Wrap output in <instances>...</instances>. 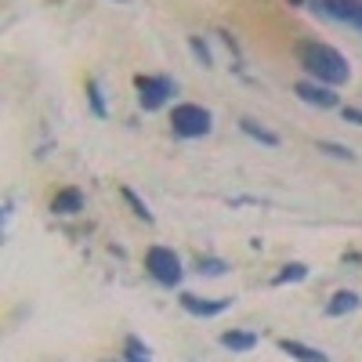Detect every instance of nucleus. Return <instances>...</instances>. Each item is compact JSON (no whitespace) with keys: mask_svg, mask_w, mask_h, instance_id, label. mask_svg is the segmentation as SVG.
<instances>
[{"mask_svg":"<svg viewBox=\"0 0 362 362\" xmlns=\"http://www.w3.org/2000/svg\"><path fill=\"white\" fill-rule=\"evenodd\" d=\"M293 58L297 66L305 69L308 80L315 83H326V87H344L351 80V66L348 58L326 40H297L293 44Z\"/></svg>","mask_w":362,"mask_h":362,"instance_id":"nucleus-1","label":"nucleus"},{"mask_svg":"<svg viewBox=\"0 0 362 362\" xmlns=\"http://www.w3.org/2000/svg\"><path fill=\"white\" fill-rule=\"evenodd\" d=\"M170 131L177 138H206L210 131H214V112H210L206 105L199 102H177L170 109Z\"/></svg>","mask_w":362,"mask_h":362,"instance_id":"nucleus-2","label":"nucleus"},{"mask_svg":"<svg viewBox=\"0 0 362 362\" xmlns=\"http://www.w3.org/2000/svg\"><path fill=\"white\" fill-rule=\"evenodd\" d=\"M145 272H148V279L167 286V290H177L181 279H185V264H181V257L170 247H148L145 250Z\"/></svg>","mask_w":362,"mask_h":362,"instance_id":"nucleus-3","label":"nucleus"},{"mask_svg":"<svg viewBox=\"0 0 362 362\" xmlns=\"http://www.w3.org/2000/svg\"><path fill=\"white\" fill-rule=\"evenodd\" d=\"M134 90H138V105L145 112H160L174 95H177V83L170 76H153V73H141L134 76Z\"/></svg>","mask_w":362,"mask_h":362,"instance_id":"nucleus-4","label":"nucleus"},{"mask_svg":"<svg viewBox=\"0 0 362 362\" xmlns=\"http://www.w3.org/2000/svg\"><path fill=\"white\" fill-rule=\"evenodd\" d=\"M308 11H315L329 22L351 25L362 33V0H308Z\"/></svg>","mask_w":362,"mask_h":362,"instance_id":"nucleus-5","label":"nucleus"},{"mask_svg":"<svg viewBox=\"0 0 362 362\" xmlns=\"http://www.w3.org/2000/svg\"><path fill=\"white\" fill-rule=\"evenodd\" d=\"M177 305L185 308L189 315H196V319H218V315H225L232 308V297H199L192 290H181Z\"/></svg>","mask_w":362,"mask_h":362,"instance_id":"nucleus-6","label":"nucleus"},{"mask_svg":"<svg viewBox=\"0 0 362 362\" xmlns=\"http://www.w3.org/2000/svg\"><path fill=\"white\" fill-rule=\"evenodd\" d=\"M293 95L305 102V105H312V109H341V95H337V87H326V83H315V80H297L293 83Z\"/></svg>","mask_w":362,"mask_h":362,"instance_id":"nucleus-7","label":"nucleus"},{"mask_svg":"<svg viewBox=\"0 0 362 362\" xmlns=\"http://www.w3.org/2000/svg\"><path fill=\"white\" fill-rule=\"evenodd\" d=\"M87 210V196L76 189V185H66V189H58L51 196V214L54 218H76Z\"/></svg>","mask_w":362,"mask_h":362,"instance_id":"nucleus-8","label":"nucleus"},{"mask_svg":"<svg viewBox=\"0 0 362 362\" xmlns=\"http://www.w3.org/2000/svg\"><path fill=\"white\" fill-rule=\"evenodd\" d=\"M218 341H221V348H225V351H232V355H250V351L261 344V337L254 334V329H239V326L225 329V334H221Z\"/></svg>","mask_w":362,"mask_h":362,"instance_id":"nucleus-9","label":"nucleus"},{"mask_svg":"<svg viewBox=\"0 0 362 362\" xmlns=\"http://www.w3.org/2000/svg\"><path fill=\"white\" fill-rule=\"evenodd\" d=\"M358 308H362V297H358L355 290H337L334 297L326 300L322 312H326L329 319H344V315H351V312H358Z\"/></svg>","mask_w":362,"mask_h":362,"instance_id":"nucleus-10","label":"nucleus"},{"mask_svg":"<svg viewBox=\"0 0 362 362\" xmlns=\"http://www.w3.org/2000/svg\"><path fill=\"white\" fill-rule=\"evenodd\" d=\"M279 351L290 355L293 362H329V355H326L322 348H312V344L293 341V337H283V341H279Z\"/></svg>","mask_w":362,"mask_h":362,"instance_id":"nucleus-11","label":"nucleus"},{"mask_svg":"<svg viewBox=\"0 0 362 362\" xmlns=\"http://www.w3.org/2000/svg\"><path fill=\"white\" fill-rule=\"evenodd\" d=\"M239 131H243L250 141H257V145H264V148H279L283 145V138L272 131V127H264V124H257L254 116H243L239 119Z\"/></svg>","mask_w":362,"mask_h":362,"instance_id":"nucleus-12","label":"nucleus"},{"mask_svg":"<svg viewBox=\"0 0 362 362\" xmlns=\"http://www.w3.org/2000/svg\"><path fill=\"white\" fill-rule=\"evenodd\" d=\"M312 276V268L305 261H286L279 272H276V279H272V286H293V283H305Z\"/></svg>","mask_w":362,"mask_h":362,"instance_id":"nucleus-13","label":"nucleus"},{"mask_svg":"<svg viewBox=\"0 0 362 362\" xmlns=\"http://www.w3.org/2000/svg\"><path fill=\"white\" fill-rule=\"evenodd\" d=\"M119 196H124V203L131 206V214H134L138 221H145V225H156V214L148 210V203H145V199H141L134 189H127V185H124V189H119Z\"/></svg>","mask_w":362,"mask_h":362,"instance_id":"nucleus-14","label":"nucleus"},{"mask_svg":"<svg viewBox=\"0 0 362 362\" xmlns=\"http://www.w3.org/2000/svg\"><path fill=\"white\" fill-rule=\"evenodd\" d=\"M315 148H319L322 156H329V160H341V163H355V160H358L351 145H341V141H329V138H319V141H315Z\"/></svg>","mask_w":362,"mask_h":362,"instance_id":"nucleus-15","label":"nucleus"},{"mask_svg":"<svg viewBox=\"0 0 362 362\" xmlns=\"http://www.w3.org/2000/svg\"><path fill=\"white\" fill-rule=\"evenodd\" d=\"M119 355H124V362H153V348H148L141 337H124V351H119Z\"/></svg>","mask_w":362,"mask_h":362,"instance_id":"nucleus-16","label":"nucleus"},{"mask_svg":"<svg viewBox=\"0 0 362 362\" xmlns=\"http://www.w3.org/2000/svg\"><path fill=\"white\" fill-rule=\"evenodd\" d=\"M196 276L221 279V276H228V261L225 257H196Z\"/></svg>","mask_w":362,"mask_h":362,"instance_id":"nucleus-17","label":"nucleus"},{"mask_svg":"<svg viewBox=\"0 0 362 362\" xmlns=\"http://www.w3.org/2000/svg\"><path fill=\"white\" fill-rule=\"evenodd\" d=\"M87 105H90V112H95L98 119H109V105H105V90H102V83L98 80H87Z\"/></svg>","mask_w":362,"mask_h":362,"instance_id":"nucleus-18","label":"nucleus"},{"mask_svg":"<svg viewBox=\"0 0 362 362\" xmlns=\"http://www.w3.org/2000/svg\"><path fill=\"white\" fill-rule=\"evenodd\" d=\"M189 51H192V58L203 69H214V54H210V44L203 37H189Z\"/></svg>","mask_w":362,"mask_h":362,"instance_id":"nucleus-19","label":"nucleus"},{"mask_svg":"<svg viewBox=\"0 0 362 362\" xmlns=\"http://www.w3.org/2000/svg\"><path fill=\"white\" fill-rule=\"evenodd\" d=\"M341 116H344V124H355V127H362V109H355V105H344V109H341Z\"/></svg>","mask_w":362,"mask_h":362,"instance_id":"nucleus-20","label":"nucleus"}]
</instances>
